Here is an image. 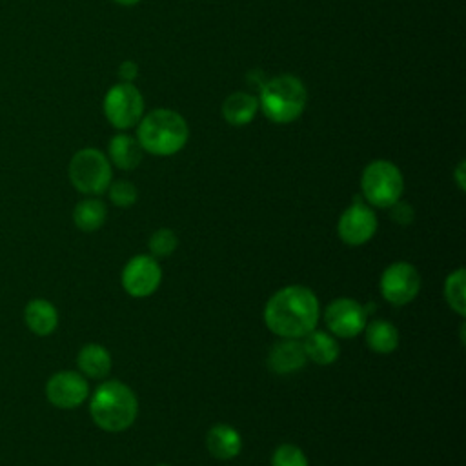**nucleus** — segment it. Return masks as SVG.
Returning <instances> with one entry per match:
<instances>
[{
  "label": "nucleus",
  "mask_w": 466,
  "mask_h": 466,
  "mask_svg": "<svg viewBox=\"0 0 466 466\" xmlns=\"http://www.w3.org/2000/svg\"><path fill=\"white\" fill-rule=\"evenodd\" d=\"M320 319L317 295L299 284L275 291L264 306V322L280 339H302L313 331Z\"/></svg>",
  "instance_id": "1"
},
{
  "label": "nucleus",
  "mask_w": 466,
  "mask_h": 466,
  "mask_svg": "<svg viewBox=\"0 0 466 466\" xmlns=\"http://www.w3.org/2000/svg\"><path fill=\"white\" fill-rule=\"evenodd\" d=\"M138 413L135 391L120 380H106L91 395L89 415L93 422L109 433L127 430Z\"/></svg>",
  "instance_id": "2"
},
{
  "label": "nucleus",
  "mask_w": 466,
  "mask_h": 466,
  "mask_svg": "<svg viewBox=\"0 0 466 466\" xmlns=\"http://www.w3.org/2000/svg\"><path fill=\"white\" fill-rule=\"evenodd\" d=\"M189 138V127L182 115L171 109H155L140 118L137 140L140 147L157 157L178 153Z\"/></svg>",
  "instance_id": "3"
},
{
  "label": "nucleus",
  "mask_w": 466,
  "mask_h": 466,
  "mask_svg": "<svg viewBox=\"0 0 466 466\" xmlns=\"http://www.w3.org/2000/svg\"><path fill=\"white\" fill-rule=\"evenodd\" d=\"M308 102L304 84L293 75H279L268 80L260 89L258 106L268 120L288 124L297 120Z\"/></svg>",
  "instance_id": "4"
},
{
  "label": "nucleus",
  "mask_w": 466,
  "mask_h": 466,
  "mask_svg": "<svg viewBox=\"0 0 466 466\" xmlns=\"http://www.w3.org/2000/svg\"><path fill=\"white\" fill-rule=\"evenodd\" d=\"M360 189L366 202L375 208L388 209L397 200H400L404 191V178L393 162L373 160L362 171Z\"/></svg>",
  "instance_id": "5"
},
{
  "label": "nucleus",
  "mask_w": 466,
  "mask_h": 466,
  "mask_svg": "<svg viewBox=\"0 0 466 466\" xmlns=\"http://www.w3.org/2000/svg\"><path fill=\"white\" fill-rule=\"evenodd\" d=\"M69 180L84 195H102L111 184V164L106 155L95 147L76 151L67 167Z\"/></svg>",
  "instance_id": "6"
},
{
  "label": "nucleus",
  "mask_w": 466,
  "mask_h": 466,
  "mask_svg": "<svg viewBox=\"0 0 466 466\" xmlns=\"http://www.w3.org/2000/svg\"><path fill=\"white\" fill-rule=\"evenodd\" d=\"M104 113L116 129H129L144 115V98L133 84H116L104 96Z\"/></svg>",
  "instance_id": "7"
},
{
  "label": "nucleus",
  "mask_w": 466,
  "mask_h": 466,
  "mask_svg": "<svg viewBox=\"0 0 466 466\" xmlns=\"http://www.w3.org/2000/svg\"><path fill=\"white\" fill-rule=\"evenodd\" d=\"M379 289L382 299L393 306L410 304L420 291V275L410 262H393L382 271Z\"/></svg>",
  "instance_id": "8"
},
{
  "label": "nucleus",
  "mask_w": 466,
  "mask_h": 466,
  "mask_svg": "<svg viewBox=\"0 0 466 466\" xmlns=\"http://www.w3.org/2000/svg\"><path fill=\"white\" fill-rule=\"evenodd\" d=\"M366 308L350 297L331 300L324 309V322L333 337L353 339L360 335L368 324Z\"/></svg>",
  "instance_id": "9"
},
{
  "label": "nucleus",
  "mask_w": 466,
  "mask_h": 466,
  "mask_svg": "<svg viewBox=\"0 0 466 466\" xmlns=\"http://www.w3.org/2000/svg\"><path fill=\"white\" fill-rule=\"evenodd\" d=\"M122 288L135 299L153 295L162 282V269L153 255H135L122 269Z\"/></svg>",
  "instance_id": "10"
},
{
  "label": "nucleus",
  "mask_w": 466,
  "mask_h": 466,
  "mask_svg": "<svg viewBox=\"0 0 466 466\" xmlns=\"http://www.w3.org/2000/svg\"><path fill=\"white\" fill-rule=\"evenodd\" d=\"M87 395L89 384L80 371L62 370L53 373L46 382V399L60 410L78 408Z\"/></svg>",
  "instance_id": "11"
},
{
  "label": "nucleus",
  "mask_w": 466,
  "mask_h": 466,
  "mask_svg": "<svg viewBox=\"0 0 466 466\" xmlns=\"http://www.w3.org/2000/svg\"><path fill=\"white\" fill-rule=\"evenodd\" d=\"M377 231L375 211L360 200L348 206L337 224V233L340 240L348 246H362L373 238Z\"/></svg>",
  "instance_id": "12"
},
{
  "label": "nucleus",
  "mask_w": 466,
  "mask_h": 466,
  "mask_svg": "<svg viewBox=\"0 0 466 466\" xmlns=\"http://www.w3.org/2000/svg\"><path fill=\"white\" fill-rule=\"evenodd\" d=\"M308 357L299 339H282L275 342L268 353V366L273 373L289 375L304 368Z\"/></svg>",
  "instance_id": "13"
},
{
  "label": "nucleus",
  "mask_w": 466,
  "mask_h": 466,
  "mask_svg": "<svg viewBox=\"0 0 466 466\" xmlns=\"http://www.w3.org/2000/svg\"><path fill=\"white\" fill-rule=\"evenodd\" d=\"M208 451L218 461H231L242 450V437L229 424H215L206 433Z\"/></svg>",
  "instance_id": "14"
},
{
  "label": "nucleus",
  "mask_w": 466,
  "mask_h": 466,
  "mask_svg": "<svg viewBox=\"0 0 466 466\" xmlns=\"http://www.w3.org/2000/svg\"><path fill=\"white\" fill-rule=\"evenodd\" d=\"M24 320L31 333L51 335L58 326V311L47 299H31L24 308Z\"/></svg>",
  "instance_id": "15"
},
{
  "label": "nucleus",
  "mask_w": 466,
  "mask_h": 466,
  "mask_svg": "<svg viewBox=\"0 0 466 466\" xmlns=\"http://www.w3.org/2000/svg\"><path fill=\"white\" fill-rule=\"evenodd\" d=\"M302 339L304 340H300V342H302V348H304V353H306L308 360H311L315 364H320V366H328V364H331L339 359L340 348H339L337 339L331 333L319 331L315 328L313 331H309Z\"/></svg>",
  "instance_id": "16"
},
{
  "label": "nucleus",
  "mask_w": 466,
  "mask_h": 466,
  "mask_svg": "<svg viewBox=\"0 0 466 466\" xmlns=\"http://www.w3.org/2000/svg\"><path fill=\"white\" fill-rule=\"evenodd\" d=\"M76 364L84 377L102 379L111 371L113 360H111L109 351L102 344L89 342L80 348V351L76 355Z\"/></svg>",
  "instance_id": "17"
},
{
  "label": "nucleus",
  "mask_w": 466,
  "mask_h": 466,
  "mask_svg": "<svg viewBox=\"0 0 466 466\" xmlns=\"http://www.w3.org/2000/svg\"><path fill=\"white\" fill-rule=\"evenodd\" d=\"M258 111V100L244 91H237L229 95L222 104V116L231 126H246L249 124Z\"/></svg>",
  "instance_id": "18"
},
{
  "label": "nucleus",
  "mask_w": 466,
  "mask_h": 466,
  "mask_svg": "<svg viewBox=\"0 0 466 466\" xmlns=\"http://www.w3.org/2000/svg\"><path fill=\"white\" fill-rule=\"evenodd\" d=\"M142 147L137 138L118 133L109 140V158L120 169H135L142 160Z\"/></svg>",
  "instance_id": "19"
},
{
  "label": "nucleus",
  "mask_w": 466,
  "mask_h": 466,
  "mask_svg": "<svg viewBox=\"0 0 466 466\" xmlns=\"http://www.w3.org/2000/svg\"><path fill=\"white\" fill-rule=\"evenodd\" d=\"M364 339H366L368 348L375 353H380V355H388V353L395 351L397 346H399L397 328L391 322L382 320V319L366 324Z\"/></svg>",
  "instance_id": "20"
},
{
  "label": "nucleus",
  "mask_w": 466,
  "mask_h": 466,
  "mask_svg": "<svg viewBox=\"0 0 466 466\" xmlns=\"http://www.w3.org/2000/svg\"><path fill=\"white\" fill-rule=\"evenodd\" d=\"M107 217V208L100 198H84L73 209V222L82 231H96L104 226Z\"/></svg>",
  "instance_id": "21"
},
{
  "label": "nucleus",
  "mask_w": 466,
  "mask_h": 466,
  "mask_svg": "<svg viewBox=\"0 0 466 466\" xmlns=\"http://www.w3.org/2000/svg\"><path fill=\"white\" fill-rule=\"evenodd\" d=\"M464 286H466L464 268H457L444 280V299H446L448 306L459 317L466 315V291H464Z\"/></svg>",
  "instance_id": "22"
},
{
  "label": "nucleus",
  "mask_w": 466,
  "mask_h": 466,
  "mask_svg": "<svg viewBox=\"0 0 466 466\" xmlns=\"http://www.w3.org/2000/svg\"><path fill=\"white\" fill-rule=\"evenodd\" d=\"M177 244H178V238L175 231L167 228H160L149 237V251L155 258L169 257L177 249Z\"/></svg>",
  "instance_id": "23"
},
{
  "label": "nucleus",
  "mask_w": 466,
  "mask_h": 466,
  "mask_svg": "<svg viewBox=\"0 0 466 466\" xmlns=\"http://www.w3.org/2000/svg\"><path fill=\"white\" fill-rule=\"evenodd\" d=\"M271 466H309L306 453L297 446L284 442L275 448L271 455Z\"/></svg>",
  "instance_id": "24"
},
{
  "label": "nucleus",
  "mask_w": 466,
  "mask_h": 466,
  "mask_svg": "<svg viewBox=\"0 0 466 466\" xmlns=\"http://www.w3.org/2000/svg\"><path fill=\"white\" fill-rule=\"evenodd\" d=\"M109 200L118 208H129L137 202L138 191L129 180H116L109 184Z\"/></svg>",
  "instance_id": "25"
},
{
  "label": "nucleus",
  "mask_w": 466,
  "mask_h": 466,
  "mask_svg": "<svg viewBox=\"0 0 466 466\" xmlns=\"http://www.w3.org/2000/svg\"><path fill=\"white\" fill-rule=\"evenodd\" d=\"M390 209V218L399 224V226H410L415 218V211H413V206L408 204V202H402V200H397L393 206L388 208Z\"/></svg>",
  "instance_id": "26"
},
{
  "label": "nucleus",
  "mask_w": 466,
  "mask_h": 466,
  "mask_svg": "<svg viewBox=\"0 0 466 466\" xmlns=\"http://www.w3.org/2000/svg\"><path fill=\"white\" fill-rule=\"evenodd\" d=\"M118 75H120V78H122L124 82L131 84V82L137 78V75H138V66H137L133 60H126V62L120 64Z\"/></svg>",
  "instance_id": "27"
},
{
  "label": "nucleus",
  "mask_w": 466,
  "mask_h": 466,
  "mask_svg": "<svg viewBox=\"0 0 466 466\" xmlns=\"http://www.w3.org/2000/svg\"><path fill=\"white\" fill-rule=\"evenodd\" d=\"M466 164H464V160H461L459 164H457V167H455V171H453V177H455V182H457V186H459V189L461 191H464V187H466V177H464V167Z\"/></svg>",
  "instance_id": "28"
},
{
  "label": "nucleus",
  "mask_w": 466,
  "mask_h": 466,
  "mask_svg": "<svg viewBox=\"0 0 466 466\" xmlns=\"http://www.w3.org/2000/svg\"><path fill=\"white\" fill-rule=\"evenodd\" d=\"M116 4H120V5H135V4H138L140 0H115Z\"/></svg>",
  "instance_id": "29"
},
{
  "label": "nucleus",
  "mask_w": 466,
  "mask_h": 466,
  "mask_svg": "<svg viewBox=\"0 0 466 466\" xmlns=\"http://www.w3.org/2000/svg\"><path fill=\"white\" fill-rule=\"evenodd\" d=\"M158 466H169V464H158Z\"/></svg>",
  "instance_id": "30"
}]
</instances>
